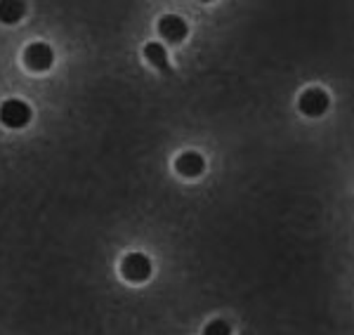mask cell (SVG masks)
<instances>
[{"mask_svg":"<svg viewBox=\"0 0 354 335\" xmlns=\"http://www.w3.org/2000/svg\"><path fill=\"white\" fill-rule=\"evenodd\" d=\"M31 116H33V111L24 99L12 97V99H5L3 104H0V123L12 130L28 126V123H31Z\"/></svg>","mask_w":354,"mask_h":335,"instance_id":"1","label":"cell"},{"mask_svg":"<svg viewBox=\"0 0 354 335\" xmlns=\"http://www.w3.org/2000/svg\"><path fill=\"white\" fill-rule=\"evenodd\" d=\"M121 274L130 283H145L151 276V260L145 253H130L121 262Z\"/></svg>","mask_w":354,"mask_h":335,"instance_id":"2","label":"cell"},{"mask_svg":"<svg viewBox=\"0 0 354 335\" xmlns=\"http://www.w3.org/2000/svg\"><path fill=\"white\" fill-rule=\"evenodd\" d=\"M328 104H330V99H328V95L324 93L322 88H307L305 93L300 95V102H298L300 111L305 113V116H310V118L324 116L326 109H328Z\"/></svg>","mask_w":354,"mask_h":335,"instance_id":"3","label":"cell"},{"mask_svg":"<svg viewBox=\"0 0 354 335\" xmlns=\"http://www.w3.org/2000/svg\"><path fill=\"white\" fill-rule=\"evenodd\" d=\"M24 61L31 71H48L55 61V52L48 43H31L24 52Z\"/></svg>","mask_w":354,"mask_h":335,"instance_id":"4","label":"cell"},{"mask_svg":"<svg viewBox=\"0 0 354 335\" xmlns=\"http://www.w3.org/2000/svg\"><path fill=\"white\" fill-rule=\"evenodd\" d=\"M158 33L165 38L168 43H182L187 38V33H189V26H187V21L182 19L180 15H165L161 17V21H158Z\"/></svg>","mask_w":354,"mask_h":335,"instance_id":"5","label":"cell"},{"mask_svg":"<svg viewBox=\"0 0 354 335\" xmlns=\"http://www.w3.org/2000/svg\"><path fill=\"white\" fill-rule=\"evenodd\" d=\"M175 168H177V173L185 175V178H198L205 170V161L198 151H185V154L177 156Z\"/></svg>","mask_w":354,"mask_h":335,"instance_id":"6","label":"cell"},{"mask_svg":"<svg viewBox=\"0 0 354 335\" xmlns=\"http://www.w3.org/2000/svg\"><path fill=\"white\" fill-rule=\"evenodd\" d=\"M145 57L151 66H156L158 71L170 73V61H168V50L161 43H147L145 45Z\"/></svg>","mask_w":354,"mask_h":335,"instance_id":"7","label":"cell"},{"mask_svg":"<svg viewBox=\"0 0 354 335\" xmlns=\"http://www.w3.org/2000/svg\"><path fill=\"white\" fill-rule=\"evenodd\" d=\"M26 5L19 3V0H3L0 3V21L3 24H17V21L24 17Z\"/></svg>","mask_w":354,"mask_h":335,"instance_id":"8","label":"cell"},{"mask_svg":"<svg viewBox=\"0 0 354 335\" xmlns=\"http://www.w3.org/2000/svg\"><path fill=\"white\" fill-rule=\"evenodd\" d=\"M203 335H232V326L225 319H213L203 328Z\"/></svg>","mask_w":354,"mask_h":335,"instance_id":"9","label":"cell"}]
</instances>
